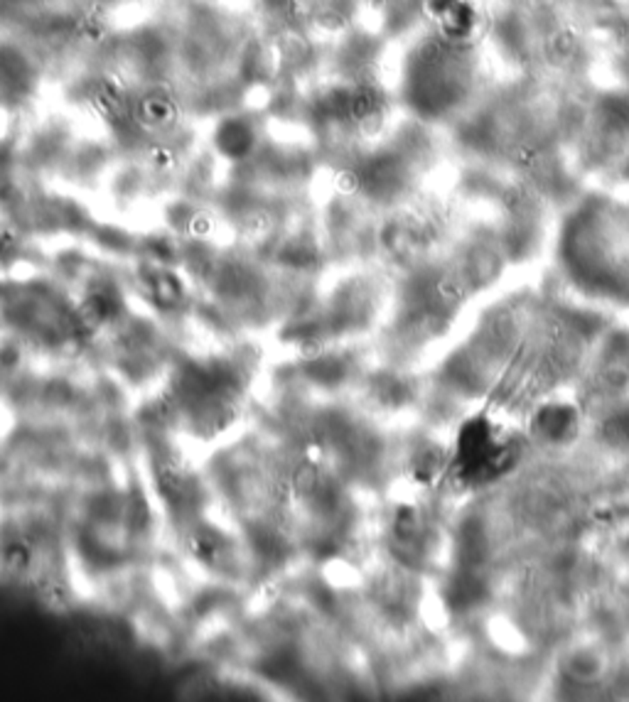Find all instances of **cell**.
Instances as JSON below:
<instances>
[{
  "mask_svg": "<svg viewBox=\"0 0 629 702\" xmlns=\"http://www.w3.org/2000/svg\"><path fill=\"white\" fill-rule=\"evenodd\" d=\"M246 398L249 385L236 356H202L172 371L167 415L194 440L212 442L229 435L241 420Z\"/></svg>",
  "mask_w": 629,
  "mask_h": 702,
  "instance_id": "6da1fadb",
  "label": "cell"
}]
</instances>
